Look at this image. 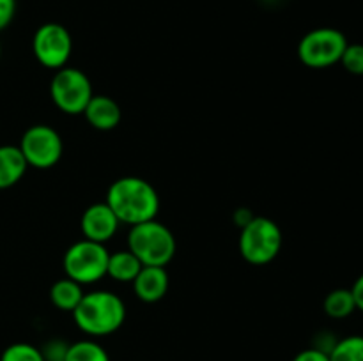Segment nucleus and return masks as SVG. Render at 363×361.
<instances>
[{
  "label": "nucleus",
  "instance_id": "obj_1",
  "mask_svg": "<svg viewBox=\"0 0 363 361\" xmlns=\"http://www.w3.org/2000/svg\"><path fill=\"white\" fill-rule=\"evenodd\" d=\"M110 205L121 223L133 227L156 219L160 211V197L156 188L142 177L126 176L113 180L106 191Z\"/></svg>",
  "mask_w": 363,
  "mask_h": 361
},
{
  "label": "nucleus",
  "instance_id": "obj_19",
  "mask_svg": "<svg viewBox=\"0 0 363 361\" xmlns=\"http://www.w3.org/2000/svg\"><path fill=\"white\" fill-rule=\"evenodd\" d=\"M0 361H45L41 349L27 342L11 343L4 349Z\"/></svg>",
  "mask_w": 363,
  "mask_h": 361
},
{
  "label": "nucleus",
  "instance_id": "obj_25",
  "mask_svg": "<svg viewBox=\"0 0 363 361\" xmlns=\"http://www.w3.org/2000/svg\"><path fill=\"white\" fill-rule=\"evenodd\" d=\"M0 53H2V46H0Z\"/></svg>",
  "mask_w": 363,
  "mask_h": 361
},
{
  "label": "nucleus",
  "instance_id": "obj_14",
  "mask_svg": "<svg viewBox=\"0 0 363 361\" xmlns=\"http://www.w3.org/2000/svg\"><path fill=\"white\" fill-rule=\"evenodd\" d=\"M142 269V262L130 250H119L108 255L106 276L119 283H131Z\"/></svg>",
  "mask_w": 363,
  "mask_h": 361
},
{
  "label": "nucleus",
  "instance_id": "obj_15",
  "mask_svg": "<svg viewBox=\"0 0 363 361\" xmlns=\"http://www.w3.org/2000/svg\"><path fill=\"white\" fill-rule=\"evenodd\" d=\"M84 294V285H80L78 282H74V280L66 276V278L57 280L52 285V289H50V301L60 311H69V314H73V310L78 306Z\"/></svg>",
  "mask_w": 363,
  "mask_h": 361
},
{
  "label": "nucleus",
  "instance_id": "obj_20",
  "mask_svg": "<svg viewBox=\"0 0 363 361\" xmlns=\"http://www.w3.org/2000/svg\"><path fill=\"white\" fill-rule=\"evenodd\" d=\"M340 64L344 66V69L351 74H357L362 76L363 74V45L360 42H353V45H347L346 50L342 53V59Z\"/></svg>",
  "mask_w": 363,
  "mask_h": 361
},
{
  "label": "nucleus",
  "instance_id": "obj_17",
  "mask_svg": "<svg viewBox=\"0 0 363 361\" xmlns=\"http://www.w3.org/2000/svg\"><path fill=\"white\" fill-rule=\"evenodd\" d=\"M66 361H110V356L96 340H78L69 343Z\"/></svg>",
  "mask_w": 363,
  "mask_h": 361
},
{
  "label": "nucleus",
  "instance_id": "obj_21",
  "mask_svg": "<svg viewBox=\"0 0 363 361\" xmlns=\"http://www.w3.org/2000/svg\"><path fill=\"white\" fill-rule=\"evenodd\" d=\"M45 361H66L67 349H69V342L62 338H50L45 342V345L39 347Z\"/></svg>",
  "mask_w": 363,
  "mask_h": 361
},
{
  "label": "nucleus",
  "instance_id": "obj_12",
  "mask_svg": "<svg viewBox=\"0 0 363 361\" xmlns=\"http://www.w3.org/2000/svg\"><path fill=\"white\" fill-rule=\"evenodd\" d=\"M84 115L87 122L99 131L113 130V127L119 126L121 119H123V112H121V106L117 105L116 99L103 94L92 96L89 105L85 106Z\"/></svg>",
  "mask_w": 363,
  "mask_h": 361
},
{
  "label": "nucleus",
  "instance_id": "obj_2",
  "mask_svg": "<svg viewBox=\"0 0 363 361\" xmlns=\"http://www.w3.org/2000/svg\"><path fill=\"white\" fill-rule=\"evenodd\" d=\"M77 328L89 336H108L126 321V304L110 290L85 292L73 310Z\"/></svg>",
  "mask_w": 363,
  "mask_h": 361
},
{
  "label": "nucleus",
  "instance_id": "obj_11",
  "mask_svg": "<svg viewBox=\"0 0 363 361\" xmlns=\"http://www.w3.org/2000/svg\"><path fill=\"white\" fill-rule=\"evenodd\" d=\"M135 296L144 303H158L167 296L170 285L169 273L162 265H142L137 278L131 282Z\"/></svg>",
  "mask_w": 363,
  "mask_h": 361
},
{
  "label": "nucleus",
  "instance_id": "obj_23",
  "mask_svg": "<svg viewBox=\"0 0 363 361\" xmlns=\"http://www.w3.org/2000/svg\"><path fill=\"white\" fill-rule=\"evenodd\" d=\"M293 361H330V354L323 353V350L315 349V347H308V349L300 350Z\"/></svg>",
  "mask_w": 363,
  "mask_h": 361
},
{
  "label": "nucleus",
  "instance_id": "obj_7",
  "mask_svg": "<svg viewBox=\"0 0 363 361\" xmlns=\"http://www.w3.org/2000/svg\"><path fill=\"white\" fill-rule=\"evenodd\" d=\"M92 96V84L84 71L69 66L55 71L50 84V98L60 112L82 115Z\"/></svg>",
  "mask_w": 363,
  "mask_h": 361
},
{
  "label": "nucleus",
  "instance_id": "obj_9",
  "mask_svg": "<svg viewBox=\"0 0 363 361\" xmlns=\"http://www.w3.org/2000/svg\"><path fill=\"white\" fill-rule=\"evenodd\" d=\"M32 52L35 60L48 69H60L69 60L73 39L69 30L60 23H43L32 38Z\"/></svg>",
  "mask_w": 363,
  "mask_h": 361
},
{
  "label": "nucleus",
  "instance_id": "obj_3",
  "mask_svg": "<svg viewBox=\"0 0 363 361\" xmlns=\"http://www.w3.org/2000/svg\"><path fill=\"white\" fill-rule=\"evenodd\" d=\"M128 250L142 262V265L165 268L176 255V237L170 229L158 219L138 223L128 234Z\"/></svg>",
  "mask_w": 363,
  "mask_h": 361
},
{
  "label": "nucleus",
  "instance_id": "obj_16",
  "mask_svg": "<svg viewBox=\"0 0 363 361\" xmlns=\"http://www.w3.org/2000/svg\"><path fill=\"white\" fill-rule=\"evenodd\" d=\"M323 310L328 317L337 319V321L350 317L357 310V303H354L351 289H335L326 294L325 301H323Z\"/></svg>",
  "mask_w": 363,
  "mask_h": 361
},
{
  "label": "nucleus",
  "instance_id": "obj_22",
  "mask_svg": "<svg viewBox=\"0 0 363 361\" xmlns=\"http://www.w3.org/2000/svg\"><path fill=\"white\" fill-rule=\"evenodd\" d=\"M16 13V0H0V30L9 27Z\"/></svg>",
  "mask_w": 363,
  "mask_h": 361
},
{
  "label": "nucleus",
  "instance_id": "obj_18",
  "mask_svg": "<svg viewBox=\"0 0 363 361\" xmlns=\"http://www.w3.org/2000/svg\"><path fill=\"white\" fill-rule=\"evenodd\" d=\"M330 361H363V336L351 335L337 340Z\"/></svg>",
  "mask_w": 363,
  "mask_h": 361
},
{
  "label": "nucleus",
  "instance_id": "obj_6",
  "mask_svg": "<svg viewBox=\"0 0 363 361\" xmlns=\"http://www.w3.org/2000/svg\"><path fill=\"white\" fill-rule=\"evenodd\" d=\"M347 38L333 27H319L307 32L298 45V57L312 69H326L340 62Z\"/></svg>",
  "mask_w": 363,
  "mask_h": 361
},
{
  "label": "nucleus",
  "instance_id": "obj_5",
  "mask_svg": "<svg viewBox=\"0 0 363 361\" xmlns=\"http://www.w3.org/2000/svg\"><path fill=\"white\" fill-rule=\"evenodd\" d=\"M110 251L105 244L82 239L71 244L62 258V268L67 278L80 285H91L106 276Z\"/></svg>",
  "mask_w": 363,
  "mask_h": 361
},
{
  "label": "nucleus",
  "instance_id": "obj_4",
  "mask_svg": "<svg viewBox=\"0 0 363 361\" xmlns=\"http://www.w3.org/2000/svg\"><path fill=\"white\" fill-rule=\"evenodd\" d=\"M282 241V230L273 219L254 216L241 227L240 253L248 264L266 265L279 257Z\"/></svg>",
  "mask_w": 363,
  "mask_h": 361
},
{
  "label": "nucleus",
  "instance_id": "obj_24",
  "mask_svg": "<svg viewBox=\"0 0 363 361\" xmlns=\"http://www.w3.org/2000/svg\"><path fill=\"white\" fill-rule=\"evenodd\" d=\"M351 292H353L354 303H357V310L363 311V273L357 278V282L351 287Z\"/></svg>",
  "mask_w": 363,
  "mask_h": 361
},
{
  "label": "nucleus",
  "instance_id": "obj_13",
  "mask_svg": "<svg viewBox=\"0 0 363 361\" xmlns=\"http://www.w3.org/2000/svg\"><path fill=\"white\" fill-rule=\"evenodd\" d=\"M27 168L28 165L18 145H0V190L20 183Z\"/></svg>",
  "mask_w": 363,
  "mask_h": 361
},
{
  "label": "nucleus",
  "instance_id": "obj_8",
  "mask_svg": "<svg viewBox=\"0 0 363 361\" xmlns=\"http://www.w3.org/2000/svg\"><path fill=\"white\" fill-rule=\"evenodd\" d=\"M20 151L28 166L48 170L62 158L64 144L59 131L48 124H34L28 127L20 140Z\"/></svg>",
  "mask_w": 363,
  "mask_h": 361
},
{
  "label": "nucleus",
  "instance_id": "obj_10",
  "mask_svg": "<svg viewBox=\"0 0 363 361\" xmlns=\"http://www.w3.org/2000/svg\"><path fill=\"white\" fill-rule=\"evenodd\" d=\"M119 218L116 212L110 209L106 202L89 205L84 211L80 219V229L84 234V239L94 241V243L105 244L112 239L119 230Z\"/></svg>",
  "mask_w": 363,
  "mask_h": 361
}]
</instances>
